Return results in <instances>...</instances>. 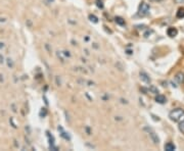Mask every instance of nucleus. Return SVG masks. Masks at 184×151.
<instances>
[{"label": "nucleus", "instance_id": "obj_1", "mask_svg": "<svg viewBox=\"0 0 184 151\" xmlns=\"http://www.w3.org/2000/svg\"><path fill=\"white\" fill-rule=\"evenodd\" d=\"M169 117L171 121L180 122L184 120V110L182 108H176L169 113Z\"/></svg>", "mask_w": 184, "mask_h": 151}, {"label": "nucleus", "instance_id": "obj_2", "mask_svg": "<svg viewBox=\"0 0 184 151\" xmlns=\"http://www.w3.org/2000/svg\"><path fill=\"white\" fill-rule=\"evenodd\" d=\"M149 4L145 3V2H142L140 5H139V9H138V15L139 16H145L149 13Z\"/></svg>", "mask_w": 184, "mask_h": 151}, {"label": "nucleus", "instance_id": "obj_3", "mask_svg": "<svg viewBox=\"0 0 184 151\" xmlns=\"http://www.w3.org/2000/svg\"><path fill=\"white\" fill-rule=\"evenodd\" d=\"M145 130H147L148 131V136L150 137V139H151V141H153L154 144H159L160 143V138L158 137V135L153 132L151 129H148V128H146Z\"/></svg>", "mask_w": 184, "mask_h": 151}, {"label": "nucleus", "instance_id": "obj_4", "mask_svg": "<svg viewBox=\"0 0 184 151\" xmlns=\"http://www.w3.org/2000/svg\"><path fill=\"white\" fill-rule=\"evenodd\" d=\"M140 79H141V81H143L146 84L150 83V78L148 77L145 72H140Z\"/></svg>", "mask_w": 184, "mask_h": 151}, {"label": "nucleus", "instance_id": "obj_5", "mask_svg": "<svg viewBox=\"0 0 184 151\" xmlns=\"http://www.w3.org/2000/svg\"><path fill=\"white\" fill-rule=\"evenodd\" d=\"M167 34H168V36H170V37H175V36H177V34H178V31H177L176 28L171 27V28H169L168 30H167Z\"/></svg>", "mask_w": 184, "mask_h": 151}, {"label": "nucleus", "instance_id": "obj_6", "mask_svg": "<svg viewBox=\"0 0 184 151\" xmlns=\"http://www.w3.org/2000/svg\"><path fill=\"white\" fill-rule=\"evenodd\" d=\"M164 148H165V150L166 151H174L176 149V146L173 143H171V142H168V143L165 144Z\"/></svg>", "mask_w": 184, "mask_h": 151}, {"label": "nucleus", "instance_id": "obj_7", "mask_svg": "<svg viewBox=\"0 0 184 151\" xmlns=\"http://www.w3.org/2000/svg\"><path fill=\"white\" fill-rule=\"evenodd\" d=\"M155 101L158 102V103H161V104H164L166 101H167V99L166 97L164 96V95H161V94H158L157 95V97H155Z\"/></svg>", "mask_w": 184, "mask_h": 151}, {"label": "nucleus", "instance_id": "obj_8", "mask_svg": "<svg viewBox=\"0 0 184 151\" xmlns=\"http://www.w3.org/2000/svg\"><path fill=\"white\" fill-rule=\"evenodd\" d=\"M175 80H176V81L179 84L183 83V81H184V75L182 74V73H178V74L175 76Z\"/></svg>", "mask_w": 184, "mask_h": 151}, {"label": "nucleus", "instance_id": "obj_9", "mask_svg": "<svg viewBox=\"0 0 184 151\" xmlns=\"http://www.w3.org/2000/svg\"><path fill=\"white\" fill-rule=\"evenodd\" d=\"M177 17L178 18H182V17H184V8L183 7H181V8H179L178 9V11H177Z\"/></svg>", "mask_w": 184, "mask_h": 151}, {"label": "nucleus", "instance_id": "obj_10", "mask_svg": "<svg viewBox=\"0 0 184 151\" xmlns=\"http://www.w3.org/2000/svg\"><path fill=\"white\" fill-rule=\"evenodd\" d=\"M116 23H118V25H120V26H124L125 25V21L123 20L122 17L118 16V17H116Z\"/></svg>", "mask_w": 184, "mask_h": 151}, {"label": "nucleus", "instance_id": "obj_11", "mask_svg": "<svg viewBox=\"0 0 184 151\" xmlns=\"http://www.w3.org/2000/svg\"><path fill=\"white\" fill-rule=\"evenodd\" d=\"M179 130H180L182 133H184V120L179 122Z\"/></svg>", "mask_w": 184, "mask_h": 151}, {"label": "nucleus", "instance_id": "obj_12", "mask_svg": "<svg viewBox=\"0 0 184 151\" xmlns=\"http://www.w3.org/2000/svg\"><path fill=\"white\" fill-rule=\"evenodd\" d=\"M89 18H90V21H91V22H93V23H97V22H98V21H97V17H96V16H95V15H89Z\"/></svg>", "mask_w": 184, "mask_h": 151}, {"label": "nucleus", "instance_id": "obj_13", "mask_svg": "<svg viewBox=\"0 0 184 151\" xmlns=\"http://www.w3.org/2000/svg\"><path fill=\"white\" fill-rule=\"evenodd\" d=\"M150 91H153L154 94H158V93H159V90H158L155 87H153V86H151V87H150Z\"/></svg>", "mask_w": 184, "mask_h": 151}, {"label": "nucleus", "instance_id": "obj_14", "mask_svg": "<svg viewBox=\"0 0 184 151\" xmlns=\"http://www.w3.org/2000/svg\"><path fill=\"white\" fill-rule=\"evenodd\" d=\"M176 3H184V0H175Z\"/></svg>", "mask_w": 184, "mask_h": 151}, {"label": "nucleus", "instance_id": "obj_15", "mask_svg": "<svg viewBox=\"0 0 184 151\" xmlns=\"http://www.w3.org/2000/svg\"><path fill=\"white\" fill-rule=\"evenodd\" d=\"M8 65H9V67H10V65H11V67H12V65H13V64H12V62H11V61H10V59H8Z\"/></svg>", "mask_w": 184, "mask_h": 151}, {"label": "nucleus", "instance_id": "obj_16", "mask_svg": "<svg viewBox=\"0 0 184 151\" xmlns=\"http://www.w3.org/2000/svg\"><path fill=\"white\" fill-rule=\"evenodd\" d=\"M151 1H162V0H151Z\"/></svg>", "mask_w": 184, "mask_h": 151}]
</instances>
